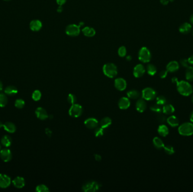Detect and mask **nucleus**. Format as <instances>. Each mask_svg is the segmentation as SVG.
<instances>
[{"instance_id": "8fccbe9b", "label": "nucleus", "mask_w": 193, "mask_h": 192, "mask_svg": "<svg viewBox=\"0 0 193 192\" xmlns=\"http://www.w3.org/2000/svg\"><path fill=\"white\" fill-rule=\"evenodd\" d=\"M168 2H169L168 0H160V2L163 5H167L168 3Z\"/></svg>"}, {"instance_id": "7c9ffc66", "label": "nucleus", "mask_w": 193, "mask_h": 192, "mask_svg": "<svg viewBox=\"0 0 193 192\" xmlns=\"http://www.w3.org/2000/svg\"><path fill=\"white\" fill-rule=\"evenodd\" d=\"M185 77L188 81H193V67H188L185 72Z\"/></svg>"}, {"instance_id": "680f3d73", "label": "nucleus", "mask_w": 193, "mask_h": 192, "mask_svg": "<svg viewBox=\"0 0 193 192\" xmlns=\"http://www.w3.org/2000/svg\"><path fill=\"white\" fill-rule=\"evenodd\" d=\"M192 103H193V96L192 97Z\"/></svg>"}, {"instance_id": "c9c22d12", "label": "nucleus", "mask_w": 193, "mask_h": 192, "mask_svg": "<svg viewBox=\"0 0 193 192\" xmlns=\"http://www.w3.org/2000/svg\"><path fill=\"white\" fill-rule=\"evenodd\" d=\"M36 191L37 192H49L48 187L44 184H40L37 185L36 188Z\"/></svg>"}, {"instance_id": "20e7f679", "label": "nucleus", "mask_w": 193, "mask_h": 192, "mask_svg": "<svg viewBox=\"0 0 193 192\" xmlns=\"http://www.w3.org/2000/svg\"><path fill=\"white\" fill-rule=\"evenodd\" d=\"M151 52L148 48L143 47L138 52V59L141 62L144 63H149L151 60Z\"/></svg>"}, {"instance_id": "a19ab883", "label": "nucleus", "mask_w": 193, "mask_h": 192, "mask_svg": "<svg viewBox=\"0 0 193 192\" xmlns=\"http://www.w3.org/2000/svg\"><path fill=\"white\" fill-rule=\"evenodd\" d=\"M76 101H77L76 97L73 94H70L67 96V101L68 102V103L73 105V104L76 103Z\"/></svg>"}, {"instance_id": "09e8293b", "label": "nucleus", "mask_w": 193, "mask_h": 192, "mask_svg": "<svg viewBox=\"0 0 193 192\" xmlns=\"http://www.w3.org/2000/svg\"><path fill=\"white\" fill-rule=\"evenodd\" d=\"M94 158L96 161H101L102 160V157L98 154L94 155Z\"/></svg>"}, {"instance_id": "a878e982", "label": "nucleus", "mask_w": 193, "mask_h": 192, "mask_svg": "<svg viewBox=\"0 0 193 192\" xmlns=\"http://www.w3.org/2000/svg\"><path fill=\"white\" fill-rule=\"evenodd\" d=\"M18 89L14 86H9L5 89V93L10 96H14L18 93Z\"/></svg>"}, {"instance_id": "9d476101", "label": "nucleus", "mask_w": 193, "mask_h": 192, "mask_svg": "<svg viewBox=\"0 0 193 192\" xmlns=\"http://www.w3.org/2000/svg\"><path fill=\"white\" fill-rule=\"evenodd\" d=\"M114 85L115 88L119 91H124L126 89L127 84L126 81L123 78H118L115 80Z\"/></svg>"}, {"instance_id": "2f4dec72", "label": "nucleus", "mask_w": 193, "mask_h": 192, "mask_svg": "<svg viewBox=\"0 0 193 192\" xmlns=\"http://www.w3.org/2000/svg\"><path fill=\"white\" fill-rule=\"evenodd\" d=\"M146 71L149 75L154 76L157 73V69L154 65L152 64H149L147 66Z\"/></svg>"}, {"instance_id": "4468645a", "label": "nucleus", "mask_w": 193, "mask_h": 192, "mask_svg": "<svg viewBox=\"0 0 193 192\" xmlns=\"http://www.w3.org/2000/svg\"><path fill=\"white\" fill-rule=\"evenodd\" d=\"M131 106V101L128 97H122L119 100L118 106L121 109L125 110L129 108Z\"/></svg>"}, {"instance_id": "2eb2a0df", "label": "nucleus", "mask_w": 193, "mask_h": 192, "mask_svg": "<svg viewBox=\"0 0 193 192\" xmlns=\"http://www.w3.org/2000/svg\"><path fill=\"white\" fill-rule=\"evenodd\" d=\"M98 123V121L94 118H89L84 121L85 126L89 129H95Z\"/></svg>"}, {"instance_id": "1a4fd4ad", "label": "nucleus", "mask_w": 193, "mask_h": 192, "mask_svg": "<svg viewBox=\"0 0 193 192\" xmlns=\"http://www.w3.org/2000/svg\"><path fill=\"white\" fill-rule=\"evenodd\" d=\"M146 69L144 66L139 64L136 65L133 69V75L136 78H140L142 77L145 74Z\"/></svg>"}, {"instance_id": "f03ea898", "label": "nucleus", "mask_w": 193, "mask_h": 192, "mask_svg": "<svg viewBox=\"0 0 193 192\" xmlns=\"http://www.w3.org/2000/svg\"><path fill=\"white\" fill-rule=\"evenodd\" d=\"M103 72L107 77L113 78L118 74V68L113 63H107L103 67Z\"/></svg>"}, {"instance_id": "6e6552de", "label": "nucleus", "mask_w": 193, "mask_h": 192, "mask_svg": "<svg viewBox=\"0 0 193 192\" xmlns=\"http://www.w3.org/2000/svg\"><path fill=\"white\" fill-rule=\"evenodd\" d=\"M101 185L96 181H89L83 186V190L85 192H94L99 190Z\"/></svg>"}, {"instance_id": "864d4df0", "label": "nucleus", "mask_w": 193, "mask_h": 192, "mask_svg": "<svg viewBox=\"0 0 193 192\" xmlns=\"http://www.w3.org/2000/svg\"><path fill=\"white\" fill-rule=\"evenodd\" d=\"M190 120L191 121V122L193 123V110L192 112L190 114Z\"/></svg>"}, {"instance_id": "3c124183", "label": "nucleus", "mask_w": 193, "mask_h": 192, "mask_svg": "<svg viewBox=\"0 0 193 192\" xmlns=\"http://www.w3.org/2000/svg\"><path fill=\"white\" fill-rule=\"evenodd\" d=\"M188 60L190 64H193V55H192Z\"/></svg>"}, {"instance_id": "37998d69", "label": "nucleus", "mask_w": 193, "mask_h": 192, "mask_svg": "<svg viewBox=\"0 0 193 192\" xmlns=\"http://www.w3.org/2000/svg\"><path fill=\"white\" fill-rule=\"evenodd\" d=\"M157 121L161 123H164L166 121H167V118L166 117V116L163 114H159L157 116Z\"/></svg>"}, {"instance_id": "ea45409f", "label": "nucleus", "mask_w": 193, "mask_h": 192, "mask_svg": "<svg viewBox=\"0 0 193 192\" xmlns=\"http://www.w3.org/2000/svg\"><path fill=\"white\" fill-rule=\"evenodd\" d=\"M24 105H25V102L23 99H21L16 100L15 102V106L16 108H19V109H22L23 108Z\"/></svg>"}, {"instance_id": "c03bdc74", "label": "nucleus", "mask_w": 193, "mask_h": 192, "mask_svg": "<svg viewBox=\"0 0 193 192\" xmlns=\"http://www.w3.org/2000/svg\"><path fill=\"white\" fill-rule=\"evenodd\" d=\"M180 64L183 67H185V68H188V67H189V64H190L189 61H188V60L186 59H181L180 60Z\"/></svg>"}, {"instance_id": "423d86ee", "label": "nucleus", "mask_w": 193, "mask_h": 192, "mask_svg": "<svg viewBox=\"0 0 193 192\" xmlns=\"http://www.w3.org/2000/svg\"><path fill=\"white\" fill-rule=\"evenodd\" d=\"M142 97L145 100L151 101L157 97V92L151 87H146L142 91Z\"/></svg>"}, {"instance_id": "49530a36", "label": "nucleus", "mask_w": 193, "mask_h": 192, "mask_svg": "<svg viewBox=\"0 0 193 192\" xmlns=\"http://www.w3.org/2000/svg\"><path fill=\"white\" fill-rule=\"evenodd\" d=\"M67 0H56L57 3L58 5H59L60 6H62L63 5H64Z\"/></svg>"}, {"instance_id": "f3484780", "label": "nucleus", "mask_w": 193, "mask_h": 192, "mask_svg": "<svg viewBox=\"0 0 193 192\" xmlns=\"http://www.w3.org/2000/svg\"><path fill=\"white\" fill-rule=\"evenodd\" d=\"M180 65L179 63L176 61H170L167 65V71L168 72L173 73L176 72L179 69Z\"/></svg>"}, {"instance_id": "052dcab7", "label": "nucleus", "mask_w": 193, "mask_h": 192, "mask_svg": "<svg viewBox=\"0 0 193 192\" xmlns=\"http://www.w3.org/2000/svg\"><path fill=\"white\" fill-rule=\"evenodd\" d=\"M79 26H80V27H81V26H82V25H84V23L83 22H81V23H79Z\"/></svg>"}, {"instance_id": "473e14b6", "label": "nucleus", "mask_w": 193, "mask_h": 192, "mask_svg": "<svg viewBox=\"0 0 193 192\" xmlns=\"http://www.w3.org/2000/svg\"><path fill=\"white\" fill-rule=\"evenodd\" d=\"M8 99L6 95L3 93H0V107H5L8 104Z\"/></svg>"}, {"instance_id": "0e129e2a", "label": "nucleus", "mask_w": 193, "mask_h": 192, "mask_svg": "<svg viewBox=\"0 0 193 192\" xmlns=\"http://www.w3.org/2000/svg\"><path fill=\"white\" fill-rule=\"evenodd\" d=\"M1 144H0V150H1Z\"/></svg>"}, {"instance_id": "bb28decb", "label": "nucleus", "mask_w": 193, "mask_h": 192, "mask_svg": "<svg viewBox=\"0 0 193 192\" xmlns=\"http://www.w3.org/2000/svg\"><path fill=\"white\" fill-rule=\"evenodd\" d=\"M127 96L129 99H138L141 96V94L136 90H131L127 92Z\"/></svg>"}, {"instance_id": "13d9d810", "label": "nucleus", "mask_w": 193, "mask_h": 192, "mask_svg": "<svg viewBox=\"0 0 193 192\" xmlns=\"http://www.w3.org/2000/svg\"><path fill=\"white\" fill-rule=\"evenodd\" d=\"M190 22H191V23L192 24H193V14L191 16V17H190Z\"/></svg>"}, {"instance_id": "603ef678", "label": "nucleus", "mask_w": 193, "mask_h": 192, "mask_svg": "<svg viewBox=\"0 0 193 192\" xmlns=\"http://www.w3.org/2000/svg\"><path fill=\"white\" fill-rule=\"evenodd\" d=\"M63 10V8L62 6H60L57 9V12H60V13L62 12Z\"/></svg>"}, {"instance_id": "72a5a7b5", "label": "nucleus", "mask_w": 193, "mask_h": 192, "mask_svg": "<svg viewBox=\"0 0 193 192\" xmlns=\"http://www.w3.org/2000/svg\"><path fill=\"white\" fill-rule=\"evenodd\" d=\"M162 106H160L158 104H154L153 105H152L150 107V109L151 111L155 112L157 113H161L162 112H163V107H162Z\"/></svg>"}, {"instance_id": "a211bd4d", "label": "nucleus", "mask_w": 193, "mask_h": 192, "mask_svg": "<svg viewBox=\"0 0 193 192\" xmlns=\"http://www.w3.org/2000/svg\"><path fill=\"white\" fill-rule=\"evenodd\" d=\"M42 27V24L40 20H33L29 24V27L30 29L32 31L37 32L40 31Z\"/></svg>"}, {"instance_id": "6e6d98bb", "label": "nucleus", "mask_w": 193, "mask_h": 192, "mask_svg": "<svg viewBox=\"0 0 193 192\" xmlns=\"http://www.w3.org/2000/svg\"><path fill=\"white\" fill-rule=\"evenodd\" d=\"M3 90V84L2 82H1V81L0 80V92H1Z\"/></svg>"}, {"instance_id": "5701e85b", "label": "nucleus", "mask_w": 193, "mask_h": 192, "mask_svg": "<svg viewBox=\"0 0 193 192\" xmlns=\"http://www.w3.org/2000/svg\"><path fill=\"white\" fill-rule=\"evenodd\" d=\"M192 25L188 23H185L182 24L179 28V31L181 33L188 34L192 30Z\"/></svg>"}, {"instance_id": "de8ad7c7", "label": "nucleus", "mask_w": 193, "mask_h": 192, "mask_svg": "<svg viewBox=\"0 0 193 192\" xmlns=\"http://www.w3.org/2000/svg\"><path fill=\"white\" fill-rule=\"evenodd\" d=\"M179 80H178V78L176 77H174L172 78V82L173 84H177L179 83Z\"/></svg>"}, {"instance_id": "58836bf2", "label": "nucleus", "mask_w": 193, "mask_h": 192, "mask_svg": "<svg viewBox=\"0 0 193 192\" xmlns=\"http://www.w3.org/2000/svg\"><path fill=\"white\" fill-rule=\"evenodd\" d=\"M32 97L35 101H38L40 100L41 97V93L40 91L37 90L34 91L32 95Z\"/></svg>"}, {"instance_id": "f704fd0d", "label": "nucleus", "mask_w": 193, "mask_h": 192, "mask_svg": "<svg viewBox=\"0 0 193 192\" xmlns=\"http://www.w3.org/2000/svg\"><path fill=\"white\" fill-rule=\"evenodd\" d=\"M156 100H157V104L160 106H164L167 103V99L166 97L163 95H160V96L156 97Z\"/></svg>"}, {"instance_id": "ddd939ff", "label": "nucleus", "mask_w": 193, "mask_h": 192, "mask_svg": "<svg viewBox=\"0 0 193 192\" xmlns=\"http://www.w3.org/2000/svg\"><path fill=\"white\" fill-rule=\"evenodd\" d=\"M35 114L37 117L41 120H45L49 117L48 114L44 108L38 107L35 110Z\"/></svg>"}, {"instance_id": "a18cd8bd", "label": "nucleus", "mask_w": 193, "mask_h": 192, "mask_svg": "<svg viewBox=\"0 0 193 192\" xmlns=\"http://www.w3.org/2000/svg\"><path fill=\"white\" fill-rule=\"evenodd\" d=\"M168 72L167 71V70H163V71H162L161 72H160L159 73V76L161 78L163 79V78H165L167 75H168Z\"/></svg>"}, {"instance_id": "bf43d9fd", "label": "nucleus", "mask_w": 193, "mask_h": 192, "mask_svg": "<svg viewBox=\"0 0 193 192\" xmlns=\"http://www.w3.org/2000/svg\"><path fill=\"white\" fill-rule=\"evenodd\" d=\"M3 126V124L2 123V122H1V121H0V129L1 128V127H2Z\"/></svg>"}, {"instance_id": "dca6fc26", "label": "nucleus", "mask_w": 193, "mask_h": 192, "mask_svg": "<svg viewBox=\"0 0 193 192\" xmlns=\"http://www.w3.org/2000/svg\"><path fill=\"white\" fill-rule=\"evenodd\" d=\"M147 108V104L145 99L143 98L138 99L136 103V109L137 111L140 113H142L145 111Z\"/></svg>"}, {"instance_id": "f8f14e48", "label": "nucleus", "mask_w": 193, "mask_h": 192, "mask_svg": "<svg viewBox=\"0 0 193 192\" xmlns=\"http://www.w3.org/2000/svg\"><path fill=\"white\" fill-rule=\"evenodd\" d=\"M0 157L4 162H9L12 159V153L10 149H4L0 151Z\"/></svg>"}, {"instance_id": "4c0bfd02", "label": "nucleus", "mask_w": 193, "mask_h": 192, "mask_svg": "<svg viewBox=\"0 0 193 192\" xmlns=\"http://www.w3.org/2000/svg\"><path fill=\"white\" fill-rule=\"evenodd\" d=\"M94 134H95V136L97 138L102 137L104 135V129H103L101 127H97L95 129Z\"/></svg>"}, {"instance_id": "f257e3e1", "label": "nucleus", "mask_w": 193, "mask_h": 192, "mask_svg": "<svg viewBox=\"0 0 193 192\" xmlns=\"http://www.w3.org/2000/svg\"><path fill=\"white\" fill-rule=\"evenodd\" d=\"M177 85L178 92L183 96H188L193 93V86L186 81H179Z\"/></svg>"}, {"instance_id": "e2e57ef3", "label": "nucleus", "mask_w": 193, "mask_h": 192, "mask_svg": "<svg viewBox=\"0 0 193 192\" xmlns=\"http://www.w3.org/2000/svg\"><path fill=\"white\" fill-rule=\"evenodd\" d=\"M4 1H10V0H4Z\"/></svg>"}, {"instance_id": "0eeeda50", "label": "nucleus", "mask_w": 193, "mask_h": 192, "mask_svg": "<svg viewBox=\"0 0 193 192\" xmlns=\"http://www.w3.org/2000/svg\"><path fill=\"white\" fill-rule=\"evenodd\" d=\"M79 25L70 24L67 26L66 28V33L69 36L76 37L80 33V28Z\"/></svg>"}, {"instance_id": "6ab92c4d", "label": "nucleus", "mask_w": 193, "mask_h": 192, "mask_svg": "<svg viewBox=\"0 0 193 192\" xmlns=\"http://www.w3.org/2000/svg\"><path fill=\"white\" fill-rule=\"evenodd\" d=\"M12 183L15 187H16V188L21 189L24 187L25 185V180L21 176H18L13 180Z\"/></svg>"}, {"instance_id": "e433bc0d", "label": "nucleus", "mask_w": 193, "mask_h": 192, "mask_svg": "<svg viewBox=\"0 0 193 192\" xmlns=\"http://www.w3.org/2000/svg\"><path fill=\"white\" fill-rule=\"evenodd\" d=\"M163 149L164 150V152L168 155H172L173 154L175 153L174 148L171 145H168L164 146Z\"/></svg>"}, {"instance_id": "412c9836", "label": "nucleus", "mask_w": 193, "mask_h": 192, "mask_svg": "<svg viewBox=\"0 0 193 192\" xmlns=\"http://www.w3.org/2000/svg\"><path fill=\"white\" fill-rule=\"evenodd\" d=\"M82 32L84 35L88 37H92L96 35L95 29L90 27H85L82 29Z\"/></svg>"}, {"instance_id": "69168bd1", "label": "nucleus", "mask_w": 193, "mask_h": 192, "mask_svg": "<svg viewBox=\"0 0 193 192\" xmlns=\"http://www.w3.org/2000/svg\"><path fill=\"white\" fill-rule=\"evenodd\" d=\"M192 33H193V31H192Z\"/></svg>"}, {"instance_id": "9b49d317", "label": "nucleus", "mask_w": 193, "mask_h": 192, "mask_svg": "<svg viewBox=\"0 0 193 192\" xmlns=\"http://www.w3.org/2000/svg\"><path fill=\"white\" fill-rule=\"evenodd\" d=\"M11 184L10 178L5 174H0V188H6Z\"/></svg>"}, {"instance_id": "39448f33", "label": "nucleus", "mask_w": 193, "mask_h": 192, "mask_svg": "<svg viewBox=\"0 0 193 192\" xmlns=\"http://www.w3.org/2000/svg\"><path fill=\"white\" fill-rule=\"evenodd\" d=\"M83 112V109L82 106L76 103L73 104L68 111L69 115L73 118L79 117L81 116Z\"/></svg>"}, {"instance_id": "4be33fe9", "label": "nucleus", "mask_w": 193, "mask_h": 192, "mask_svg": "<svg viewBox=\"0 0 193 192\" xmlns=\"http://www.w3.org/2000/svg\"><path fill=\"white\" fill-rule=\"evenodd\" d=\"M157 132L161 136L166 137L169 133V129L166 125L162 124L158 127Z\"/></svg>"}, {"instance_id": "5fc2aeb1", "label": "nucleus", "mask_w": 193, "mask_h": 192, "mask_svg": "<svg viewBox=\"0 0 193 192\" xmlns=\"http://www.w3.org/2000/svg\"><path fill=\"white\" fill-rule=\"evenodd\" d=\"M46 133H47V134L48 135H49V134H50V135H51L52 132H51L49 129H46Z\"/></svg>"}, {"instance_id": "cd10ccee", "label": "nucleus", "mask_w": 193, "mask_h": 192, "mask_svg": "<svg viewBox=\"0 0 193 192\" xmlns=\"http://www.w3.org/2000/svg\"><path fill=\"white\" fill-rule=\"evenodd\" d=\"M153 142V144H154V146L157 149H163V148H164V147L165 146L163 140L158 137H155L154 138Z\"/></svg>"}, {"instance_id": "b1692460", "label": "nucleus", "mask_w": 193, "mask_h": 192, "mask_svg": "<svg viewBox=\"0 0 193 192\" xmlns=\"http://www.w3.org/2000/svg\"><path fill=\"white\" fill-rule=\"evenodd\" d=\"M175 109L174 107L170 104L164 105L163 107V113L166 115H171L175 112Z\"/></svg>"}, {"instance_id": "7ed1b4c3", "label": "nucleus", "mask_w": 193, "mask_h": 192, "mask_svg": "<svg viewBox=\"0 0 193 192\" xmlns=\"http://www.w3.org/2000/svg\"><path fill=\"white\" fill-rule=\"evenodd\" d=\"M179 133L182 136H189L193 135V123L185 122L179 126Z\"/></svg>"}, {"instance_id": "393cba45", "label": "nucleus", "mask_w": 193, "mask_h": 192, "mask_svg": "<svg viewBox=\"0 0 193 192\" xmlns=\"http://www.w3.org/2000/svg\"><path fill=\"white\" fill-rule=\"evenodd\" d=\"M4 129L7 131L8 132H10V133H14L15 132L16 127L15 126V125L10 122H7L6 123H5L3 124V126Z\"/></svg>"}, {"instance_id": "c756f323", "label": "nucleus", "mask_w": 193, "mask_h": 192, "mask_svg": "<svg viewBox=\"0 0 193 192\" xmlns=\"http://www.w3.org/2000/svg\"><path fill=\"white\" fill-rule=\"evenodd\" d=\"M1 142L3 145L6 147L10 146L12 143V139L9 135H5L3 136L1 140Z\"/></svg>"}, {"instance_id": "79ce46f5", "label": "nucleus", "mask_w": 193, "mask_h": 192, "mask_svg": "<svg viewBox=\"0 0 193 192\" xmlns=\"http://www.w3.org/2000/svg\"><path fill=\"white\" fill-rule=\"evenodd\" d=\"M127 54V49L124 46H121L118 49V55L120 57H124Z\"/></svg>"}, {"instance_id": "aec40b11", "label": "nucleus", "mask_w": 193, "mask_h": 192, "mask_svg": "<svg viewBox=\"0 0 193 192\" xmlns=\"http://www.w3.org/2000/svg\"><path fill=\"white\" fill-rule=\"evenodd\" d=\"M167 122L169 126L172 127H176L179 125L180 122L178 118L175 116H170L167 118Z\"/></svg>"}, {"instance_id": "4d7b16f0", "label": "nucleus", "mask_w": 193, "mask_h": 192, "mask_svg": "<svg viewBox=\"0 0 193 192\" xmlns=\"http://www.w3.org/2000/svg\"><path fill=\"white\" fill-rule=\"evenodd\" d=\"M132 57L131 55H128L126 58V59H127V61H131V60H132Z\"/></svg>"}, {"instance_id": "c85d7f7f", "label": "nucleus", "mask_w": 193, "mask_h": 192, "mask_svg": "<svg viewBox=\"0 0 193 192\" xmlns=\"http://www.w3.org/2000/svg\"><path fill=\"white\" fill-rule=\"evenodd\" d=\"M111 124H112V120L110 117H104L101 120L100 122L101 127L104 129L107 128Z\"/></svg>"}]
</instances>
